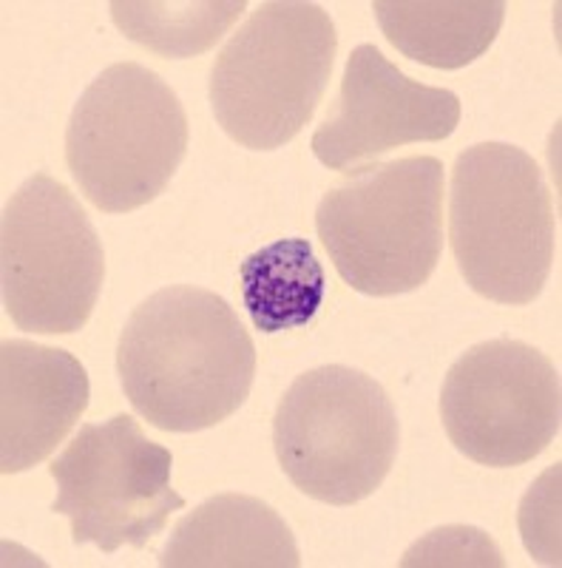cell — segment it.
Returning <instances> with one entry per match:
<instances>
[{
  "label": "cell",
  "instance_id": "cell-1",
  "mask_svg": "<svg viewBox=\"0 0 562 568\" xmlns=\"http://www.w3.org/2000/svg\"><path fill=\"white\" fill-rule=\"evenodd\" d=\"M131 407L162 433H200L251 395L256 347L222 296L174 284L136 304L116 344Z\"/></svg>",
  "mask_w": 562,
  "mask_h": 568
},
{
  "label": "cell",
  "instance_id": "cell-4",
  "mask_svg": "<svg viewBox=\"0 0 562 568\" xmlns=\"http://www.w3.org/2000/svg\"><path fill=\"white\" fill-rule=\"evenodd\" d=\"M554 205L543 171L518 145L480 142L452 169L449 242L472 291L531 304L554 262Z\"/></svg>",
  "mask_w": 562,
  "mask_h": 568
},
{
  "label": "cell",
  "instance_id": "cell-8",
  "mask_svg": "<svg viewBox=\"0 0 562 568\" xmlns=\"http://www.w3.org/2000/svg\"><path fill=\"white\" fill-rule=\"evenodd\" d=\"M174 455L145 438L131 415L89 424L52 460L60 495L54 511L72 520V540L100 551L145 549L185 506L171 489Z\"/></svg>",
  "mask_w": 562,
  "mask_h": 568
},
{
  "label": "cell",
  "instance_id": "cell-13",
  "mask_svg": "<svg viewBox=\"0 0 562 568\" xmlns=\"http://www.w3.org/2000/svg\"><path fill=\"white\" fill-rule=\"evenodd\" d=\"M378 27L409 60L463 69L489 52L505 20L503 0H378Z\"/></svg>",
  "mask_w": 562,
  "mask_h": 568
},
{
  "label": "cell",
  "instance_id": "cell-12",
  "mask_svg": "<svg viewBox=\"0 0 562 568\" xmlns=\"http://www.w3.org/2000/svg\"><path fill=\"white\" fill-rule=\"evenodd\" d=\"M296 537L273 506L251 495H216L174 526L165 568H296Z\"/></svg>",
  "mask_w": 562,
  "mask_h": 568
},
{
  "label": "cell",
  "instance_id": "cell-7",
  "mask_svg": "<svg viewBox=\"0 0 562 568\" xmlns=\"http://www.w3.org/2000/svg\"><path fill=\"white\" fill-rule=\"evenodd\" d=\"M105 278V253L78 196L49 174L18 187L3 211V304L29 333L85 327Z\"/></svg>",
  "mask_w": 562,
  "mask_h": 568
},
{
  "label": "cell",
  "instance_id": "cell-6",
  "mask_svg": "<svg viewBox=\"0 0 562 568\" xmlns=\"http://www.w3.org/2000/svg\"><path fill=\"white\" fill-rule=\"evenodd\" d=\"M401 426L372 375L327 364L298 375L273 418V446L290 484L313 500L352 506L381 489Z\"/></svg>",
  "mask_w": 562,
  "mask_h": 568
},
{
  "label": "cell",
  "instance_id": "cell-9",
  "mask_svg": "<svg viewBox=\"0 0 562 568\" xmlns=\"http://www.w3.org/2000/svg\"><path fill=\"white\" fill-rule=\"evenodd\" d=\"M560 373L518 338L466 349L440 389V418L458 453L491 469L534 460L560 435Z\"/></svg>",
  "mask_w": 562,
  "mask_h": 568
},
{
  "label": "cell",
  "instance_id": "cell-15",
  "mask_svg": "<svg viewBox=\"0 0 562 568\" xmlns=\"http://www.w3.org/2000/svg\"><path fill=\"white\" fill-rule=\"evenodd\" d=\"M245 9V0H114L111 18L125 38L162 58H196L214 49Z\"/></svg>",
  "mask_w": 562,
  "mask_h": 568
},
{
  "label": "cell",
  "instance_id": "cell-10",
  "mask_svg": "<svg viewBox=\"0 0 562 568\" xmlns=\"http://www.w3.org/2000/svg\"><path fill=\"white\" fill-rule=\"evenodd\" d=\"M458 123L454 91L415 83L372 43H364L349 54L341 91L310 145L327 169L356 171L398 145L447 140Z\"/></svg>",
  "mask_w": 562,
  "mask_h": 568
},
{
  "label": "cell",
  "instance_id": "cell-11",
  "mask_svg": "<svg viewBox=\"0 0 562 568\" xmlns=\"http://www.w3.org/2000/svg\"><path fill=\"white\" fill-rule=\"evenodd\" d=\"M0 471L18 475L54 453L89 407V375L72 353L7 338L0 347Z\"/></svg>",
  "mask_w": 562,
  "mask_h": 568
},
{
  "label": "cell",
  "instance_id": "cell-2",
  "mask_svg": "<svg viewBox=\"0 0 562 568\" xmlns=\"http://www.w3.org/2000/svg\"><path fill=\"white\" fill-rule=\"evenodd\" d=\"M316 231L352 291H418L443 251V165L435 156H403L356 169L324 194Z\"/></svg>",
  "mask_w": 562,
  "mask_h": 568
},
{
  "label": "cell",
  "instance_id": "cell-17",
  "mask_svg": "<svg viewBox=\"0 0 562 568\" xmlns=\"http://www.w3.org/2000/svg\"><path fill=\"white\" fill-rule=\"evenodd\" d=\"M401 566H503V555L486 531L447 526L415 542Z\"/></svg>",
  "mask_w": 562,
  "mask_h": 568
},
{
  "label": "cell",
  "instance_id": "cell-3",
  "mask_svg": "<svg viewBox=\"0 0 562 568\" xmlns=\"http://www.w3.org/2000/svg\"><path fill=\"white\" fill-rule=\"evenodd\" d=\"M336 49V23L318 3H262L227 40L211 71L216 123L245 149L287 145L316 114Z\"/></svg>",
  "mask_w": 562,
  "mask_h": 568
},
{
  "label": "cell",
  "instance_id": "cell-5",
  "mask_svg": "<svg viewBox=\"0 0 562 568\" xmlns=\"http://www.w3.org/2000/svg\"><path fill=\"white\" fill-rule=\"evenodd\" d=\"M187 151L176 91L140 63L91 80L65 129V162L80 191L105 213L149 205L168 187Z\"/></svg>",
  "mask_w": 562,
  "mask_h": 568
},
{
  "label": "cell",
  "instance_id": "cell-14",
  "mask_svg": "<svg viewBox=\"0 0 562 568\" xmlns=\"http://www.w3.org/2000/svg\"><path fill=\"white\" fill-rule=\"evenodd\" d=\"M242 298L256 329L273 336L307 327L321 311L327 278L307 240H278L242 262Z\"/></svg>",
  "mask_w": 562,
  "mask_h": 568
},
{
  "label": "cell",
  "instance_id": "cell-16",
  "mask_svg": "<svg viewBox=\"0 0 562 568\" xmlns=\"http://www.w3.org/2000/svg\"><path fill=\"white\" fill-rule=\"evenodd\" d=\"M525 549L545 566H560V464L540 475L520 506Z\"/></svg>",
  "mask_w": 562,
  "mask_h": 568
}]
</instances>
